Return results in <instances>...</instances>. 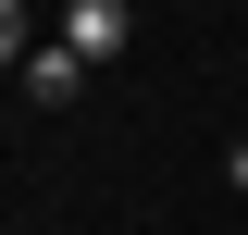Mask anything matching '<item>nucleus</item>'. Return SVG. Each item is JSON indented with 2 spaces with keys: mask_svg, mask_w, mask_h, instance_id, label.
I'll return each instance as SVG.
<instances>
[{
  "mask_svg": "<svg viewBox=\"0 0 248 235\" xmlns=\"http://www.w3.org/2000/svg\"><path fill=\"white\" fill-rule=\"evenodd\" d=\"M124 25H137L124 0H62V50H75V62H112V50H124Z\"/></svg>",
  "mask_w": 248,
  "mask_h": 235,
  "instance_id": "1",
  "label": "nucleus"
},
{
  "mask_svg": "<svg viewBox=\"0 0 248 235\" xmlns=\"http://www.w3.org/2000/svg\"><path fill=\"white\" fill-rule=\"evenodd\" d=\"M75 87H87V62L62 50V37H37V50H25V99H37V112H62Z\"/></svg>",
  "mask_w": 248,
  "mask_h": 235,
  "instance_id": "2",
  "label": "nucleus"
}]
</instances>
